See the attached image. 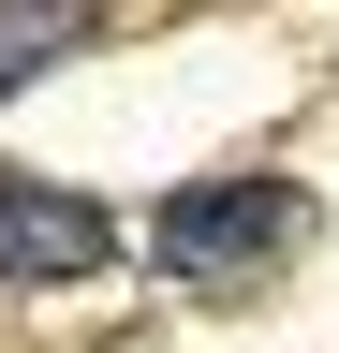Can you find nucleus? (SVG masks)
<instances>
[{"label":"nucleus","mask_w":339,"mask_h":353,"mask_svg":"<svg viewBox=\"0 0 339 353\" xmlns=\"http://www.w3.org/2000/svg\"><path fill=\"white\" fill-rule=\"evenodd\" d=\"M295 236H310V206H295V176H192V192H162V221H148L162 280H206V294L266 280V265H280Z\"/></svg>","instance_id":"nucleus-1"},{"label":"nucleus","mask_w":339,"mask_h":353,"mask_svg":"<svg viewBox=\"0 0 339 353\" xmlns=\"http://www.w3.org/2000/svg\"><path fill=\"white\" fill-rule=\"evenodd\" d=\"M118 221L89 192H45V176H0V280H104Z\"/></svg>","instance_id":"nucleus-2"},{"label":"nucleus","mask_w":339,"mask_h":353,"mask_svg":"<svg viewBox=\"0 0 339 353\" xmlns=\"http://www.w3.org/2000/svg\"><path fill=\"white\" fill-rule=\"evenodd\" d=\"M59 44H89V15H0V88H30Z\"/></svg>","instance_id":"nucleus-3"}]
</instances>
